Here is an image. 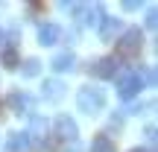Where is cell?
Wrapping results in <instances>:
<instances>
[{
	"label": "cell",
	"instance_id": "obj_1",
	"mask_svg": "<svg viewBox=\"0 0 158 152\" xmlns=\"http://www.w3.org/2000/svg\"><path fill=\"white\" fill-rule=\"evenodd\" d=\"M76 105H79L82 114H100L106 108V91L94 88V85H85L76 94Z\"/></svg>",
	"mask_w": 158,
	"mask_h": 152
},
{
	"label": "cell",
	"instance_id": "obj_2",
	"mask_svg": "<svg viewBox=\"0 0 158 152\" xmlns=\"http://www.w3.org/2000/svg\"><path fill=\"white\" fill-rule=\"evenodd\" d=\"M141 47H143V32L141 29H126L117 38V56L135 59V56H141Z\"/></svg>",
	"mask_w": 158,
	"mask_h": 152
},
{
	"label": "cell",
	"instance_id": "obj_3",
	"mask_svg": "<svg viewBox=\"0 0 158 152\" xmlns=\"http://www.w3.org/2000/svg\"><path fill=\"white\" fill-rule=\"evenodd\" d=\"M143 88V76L141 73H120L117 76V94L123 100H132L135 94H141Z\"/></svg>",
	"mask_w": 158,
	"mask_h": 152
},
{
	"label": "cell",
	"instance_id": "obj_4",
	"mask_svg": "<svg viewBox=\"0 0 158 152\" xmlns=\"http://www.w3.org/2000/svg\"><path fill=\"white\" fill-rule=\"evenodd\" d=\"M91 76H97V79H111V76H117V59H114V56L97 59V62L91 64Z\"/></svg>",
	"mask_w": 158,
	"mask_h": 152
},
{
	"label": "cell",
	"instance_id": "obj_5",
	"mask_svg": "<svg viewBox=\"0 0 158 152\" xmlns=\"http://www.w3.org/2000/svg\"><path fill=\"white\" fill-rule=\"evenodd\" d=\"M56 135L62 138V141H76L79 138V126L68 117V114H62V117L56 120Z\"/></svg>",
	"mask_w": 158,
	"mask_h": 152
},
{
	"label": "cell",
	"instance_id": "obj_6",
	"mask_svg": "<svg viewBox=\"0 0 158 152\" xmlns=\"http://www.w3.org/2000/svg\"><path fill=\"white\" fill-rule=\"evenodd\" d=\"M73 64H76V56H73V53H62V56H56L50 62V68L56 70V73H68V70H73Z\"/></svg>",
	"mask_w": 158,
	"mask_h": 152
},
{
	"label": "cell",
	"instance_id": "obj_7",
	"mask_svg": "<svg viewBox=\"0 0 158 152\" xmlns=\"http://www.w3.org/2000/svg\"><path fill=\"white\" fill-rule=\"evenodd\" d=\"M117 32H120V21L117 18H102L100 21V38L102 41H111Z\"/></svg>",
	"mask_w": 158,
	"mask_h": 152
},
{
	"label": "cell",
	"instance_id": "obj_8",
	"mask_svg": "<svg viewBox=\"0 0 158 152\" xmlns=\"http://www.w3.org/2000/svg\"><path fill=\"white\" fill-rule=\"evenodd\" d=\"M59 38H62V29H59L56 23H44V27L38 29V41L41 44H56Z\"/></svg>",
	"mask_w": 158,
	"mask_h": 152
},
{
	"label": "cell",
	"instance_id": "obj_9",
	"mask_svg": "<svg viewBox=\"0 0 158 152\" xmlns=\"http://www.w3.org/2000/svg\"><path fill=\"white\" fill-rule=\"evenodd\" d=\"M44 97L47 100H62L64 97V82L62 79H47L44 82Z\"/></svg>",
	"mask_w": 158,
	"mask_h": 152
},
{
	"label": "cell",
	"instance_id": "obj_10",
	"mask_svg": "<svg viewBox=\"0 0 158 152\" xmlns=\"http://www.w3.org/2000/svg\"><path fill=\"white\" fill-rule=\"evenodd\" d=\"M91 152H114V141L108 135H94V141H91Z\"/></svg>",
	"mask_w": 158,
	"mask_h": 152
},
{
	"label": "cell",
	"instance_id": "obj_11",
	"mask_svg": "<svg viewBox=\"0 0 158 152\" xmlns=\"http://www.w3.org/2000/svg\"><path fill=\"white\" fill-rule=\"evenodd\" d=\"M6 146H9V152H23L29 146V135H12Z\"/></svg>",
	"mask_w": 158,
	"mask_h": 152
},
{
	"label": "cell",
	"instance_id": "obj_12",
	"mask_svg": "<svg viewBox=\"0 0 158 152\" xmlns=\"http://www.w3.org/2000/svg\"><path fill=\"white\" fill-rule=\"evenodd\" d=\"M27 135L32 138V141H41V138H47V123H44L41 117H35V120H32V129H29Z\"/></svg>",
	"mask_w": 158,
	"mask_h": 152
},
{
	"label": "cell",
	"instance_id": "obj_13",
	"mask_svg": "<svg viewBox=\"0 0 158 152\" xmlns=\"http://www.w3.org/2000/svg\"><path fill=\"white\" fill-rule=\"evenodd\" d=\"M21 70H23V76H38L41 62L38 59H27V62H21Z\"/></svg>",
	"mask_w": 158,
	"mask_h": 152
},
{
	"label": "cell",
	"instance_id": "obj_14",
	"mask_svg": "<svg viewBox=\"0 0 158 152\" xmlns=\"http://www.w3.org/2000/svg\"><path fill=\"white\" fill-rule=\"evenodd\" d=\"M3 68H9V70L21 68V56H18L15 50H6V53H3Z\"/></svg>",
	"mask_w": 158,
	"mask_h": 152
},
{
	"label": "cell",
	"instance_id": "obj_15",
	"mask_svg": "<svg viewBox=\"0 0 158 152\" xmlns=\"http://www.w3.org/2000/svg\"><path fill=\"white\" fill-rule=\"evenodd\" d=\"M9 102L18 108V111H23V108H32V100H29L27 94H12V100H9Z\"/></svg>",
	"mask_w": 158,
	"mask_h": 152
},
{
	"label": "cell",
	"instance_id": "obj_16",
	"mask_svg": "<svg viewBox=\"0 0 158 152\" xmlns=\"http://www.w3.org/2000/svg\"><path fill=\"white\" fill-rule=\"evenodd\" d=\"M100 15H102V6L94 3V6L88 9V21H85V23H97V18H100Z\"/></svg>",
	"mask_w": 158,
	"mask_h": 152
},
{
	"label": "cell",
	"instance_id": "obj_17",
	"mask_svg": "<svg viewBox=\"0 0 158 152\" xmlns=\"http://www.w3.org/2000/svg\"><path fill=\"white\" fill-rule=\"evenodd\" d=\"M155 23H158V21H155V9H149V12H147V27L155 29Z\"/></svg>",
	"mask_w": 158,
	"mask_h": 152
},
{
	"label": "cell",
	"instance_id": "obj_18",
	"mask_svg": "<svg viewBox=\"0 0 158 152\" xmlns=\"http://www.w3.org/2000/svg\"><path fill=\"white\" fill-rule=\"evenodd\" d=\"M147 141H149V143H155V126H152V123L147 126Z\"/></svg>",
	"mask_w": 158,
	"mask_h": 152
},
{
	"label": "cell",
	"instance_id": "obj_19",
	"mask_svg": "<svg viewBox=\"0 0 158 152\" xmlns=\"http://www.w3.org/2000/svg\"><path fill=\"white\" fill-rule=\"evenodd\" d=\"M123 9L126 12H135V9H141V3H123Z\"/></svg>",
	"mask_w": 158,
	"mask_h": 152
},
{
	"label": "cell",
	"instance_id": "obj_20",
	"mask_svg": "<svg viewBox=\"0 0 158 152\" xmlns=\"http://www.w3.org/2000/svg\"><path fill=\"white\" fill-rule=\"evenodd\" d=\"M3 38H6V35H3V29H0V44H3Z\"/></svg>",
	"mask_w": 158,
	"mask_h": 152
},
{
	"label": "cell",
	"instance_id": "obj_21",
	"mask_svg": "<svg viewBox=\"0 0 158 152\" xmlns=\"http://www.w3.org/2000/svg\"><path fill=\"white\" fill-rule=\"evenodd\" d=\"M132 152H143V149H132Z\"/></svg>",
	"mask_w": 158,
	"mask_h": 152
}]
</instances>
